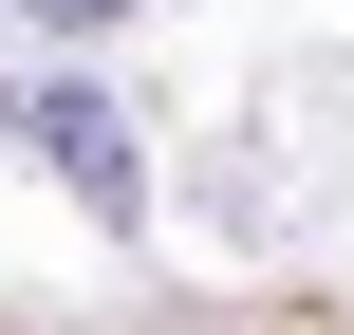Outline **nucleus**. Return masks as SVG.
Segmentation results:
<instances>
[{
    "mask_svg": "<svg viewBox=\"0 0 354 335\" xmlns=\"http://www.w3.org/2000/svg\"><path fill=\"white\" fill-rule=\"evenodd\" d=\"M37 37H131V0H37Z\"/></svg>",
    "mask_w": 354,
    "mask_h": 335,
    "instance_id": "f03ea898",
    "label": "nucleus"
},
{
    "mask_svg": "<svg viewBox=\"0 0 354 335\" xmlns=\"http://www.w3.org/2000/svg\"><path fill=\"white\" fill-rule=\"evenodd\" d=\"M0 131H19V149H37L93 224H149V131H131L93 75H0Z\"/></svg>",
    "mask_w": 354,
    "mask_h": 335,
    "instance_id": "f257e3e1",
    "label": "nucleus"
}]
</instances>
